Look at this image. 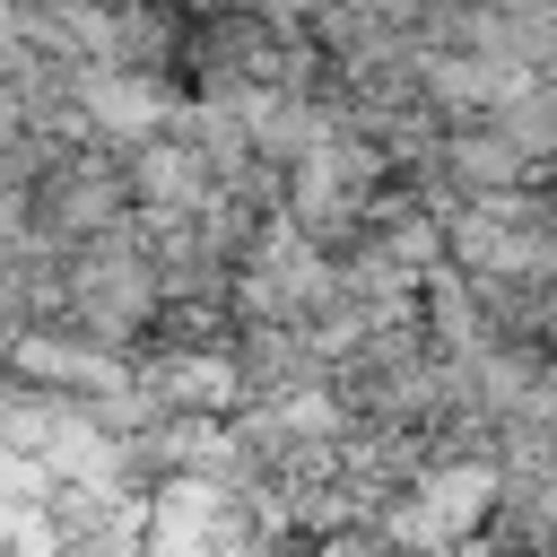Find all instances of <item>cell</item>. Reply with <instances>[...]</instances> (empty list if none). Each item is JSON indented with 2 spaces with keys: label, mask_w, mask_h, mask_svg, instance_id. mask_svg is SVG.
Listing matches in <instances>:
<instances>
[{
  "label": "cell",
  "mask_w": 557,
  "mask_h": 557,
  "mask_svg": "<svg viewBox=\"0 0 557 557\" xmlns=\"http://www.w3.org/2000/svg\"><path fill=\"white\" fill-rule=\"evenodd\" d=\"M183 35H191V9H183V0H113V9H104V61H122V70L174 78V70H183ZM174 87H183V78H174Z\"/></svg>",
  "instance_id": "cell-4"
},
{
  "label": "cell",
  "mask_w": 557,
  "mask_h": 557,
  "mask_svg": "<svg viewBox=\"0 0 557 557\" xmlns=\"http://www.w3.org/2000/svg\"><path fill=\"white\" fill-rule=\"evenodd\" d=\"M278 44L287 26H270L261 9L244 0H218V9H191V35H183V96L191 104H235V96H261L278 87Z\"/></svg>",
  "instance_id": "cell-3"
},
{
  "label": "cell",
  "mask_w": 557,
  "mask_h": 557,
  "mask_svg": "<svg viewBox=\"0 0 557 557\" xmlns=\"http://www.w3.org/2000/svg\"><path fill=\"white\" fill-rule=\"evenodd\" d=\"M435 252L461 278H513L540 270L557 278V226H548V183H496V191H453L435 209Z\"/></svg>",
  "instance_id": "cell-1"
},
{
  "label": "cell",
  "mask_w": 557,
  "mask_h": 557,
  "mask_svg": "<svg viewBox=\"0 0 557 557\" xmlns=\"http://www.w3.org/2000/svg\"><path fill=\"white\" fill-rule=\"evenodd\" d=\"M131 226V174H122V148L78 131V139H52V157L26 174V235L44 252L61 244H87V235H113Z\"/></svg>",
  "instance_id": "cell-2"
}]
</instances>
